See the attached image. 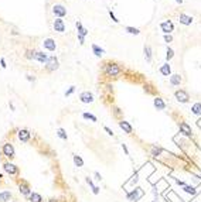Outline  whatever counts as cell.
Instances as JSON below:
<instances>
[{"label": "cell", "instance_id": "44dd1931", "mask_svg": "<svg viewBox=\"0 0 201 202\" xmlns=\"http://www.w3.org/2000/svg\"><path fill=\"white\" fill-rule=\"evenodd\" d=\"M143 54H145V59H146L147 62H152V48H150L149 45H145Z\"/></svg>", "mask_w": 201, "mask_h": 202}, {"label": "cell", "instance_id": "bcb514c9", "mask_svg": "<svg viewBox=\"0 0 201 202\" xmlns=\"http://www.w3.org/2000/svg\"><path fill=\"white\" fill-rule=\"evenodd\" d=\"M176 1H177L179 4H181V3H183V0H176Z\"/></svg>", "mask_w": 201, "mask_h": 202}, {"label": "cell", "instance_id": "f1b7e54d", "mask_svg": "<svg viewBox=\"0 0 201 202\" xmlns=\"http://www.w3.org/2000/svg\"><path fill=\"white\" fill-rule=\"evenodd\" d=\"M57 136L60 138H63V140H67V138H68V136H67V133H65L64 129H58V130H57Z\"/></svg>", "mask_w": 201, "mask_h": 202}, {"label": "cell", "instance_id": "603a6c76", "mask_svg": "<svg viewBox=\"0 0 201 202\" xmlns=\"http://www.w3.org/2000/svg\"><path fill=\"white\" fill-rule=\"evenodd\" d=\"M77 30H78V34H79V35H84V37L88 35V30L81 24V21H77Z\"/></svg>", "mask_w": 201, "mask_h": 202}, {"label": "cell", "instance_id": "d6986e66", "mask_svg": "<svg viewBox=\"0 0 201 202\" xmlns=\"http://www.w3.org/2000/svg\"><path fill=\"white\" fill-rule=\"evenodd\" d=\"M153 105H154V107H156L157 110H164V109H166V103H164V100H163L161 98H156L154 102H153Z\"/></svg>", "mask_w": 201, "mask_h": 202}, {"label": "cell", "instance_id": "ab89813d", "mask_svg": "<svg viewBox=\"0 0 201 202\" xmlns=\"http://www.w3.org/2000/svg\"><path fill=\"white\" fill-rule=\"evenodd\" d=\"M105 130H106V133H108V134H109V136H113V131H112V130H111V129L108 127V126H105Z\"/></svg>", "mask_w": 201, "mask_h": 202}, {"label": "cell", "instance_id": "e0dca14e", "mask_svg": "<svg viewBox=\"0 0 201 202\" xmlns=\"http://www.w3.org/2000/svg\"><path fill=\"white\" fill-rule=\"evenodd\" d=\"M179 127H180L181 133H184L186 136H191V133H193V131H191V127L186 123V122H181L180 125H179Z\"/></svg>", "mask_w": 201, "mask_h": 202}, {"label": "cell", "instance_id": "484cf974", "mask_svg": "<svg viewBox=\"0 0 201 202\" xmlns=\"http://www.w3.org/2000/svg\"><path fill=\"white\" fill-rule=\"evenodd\" d=\"M30 201L31 202H41V195L40 194H37V192H31V195H30Z\"/></svg>", "mask_w": 201, "mask_h": 202}, {"label": "cell", "instance_id": "30bf717a", "mask_svg": "<svg viewBox=\"0 0 201 202\" xmlns=\"http://www.w3.org/2000/svg\"><path fill=\"white\" fill-rule=\"evenodd\" d=\"M3 168H4V171H6L7 174H10V175H16V174L19 172V168H17L14 164H11V163H4Z\"/></svg>", "mask_w": 201, "mask_h": 202}, {"label": "cell", "instance_id": "7dc6e473", "mask_svg": "<svg viewBox=\"0 0 201 202\" xmlns=\"http://www.w3.org/2000/svg\"><path fill=\"white\" fill-rule=\"evenodd\" d=\"M48 202H58V201H57V199H50Z\"/></svg>", "mask_w": 201, "mask_h": 202}, {"label": "cell", "instance_id": "ffe728a7", "mask_svg": "<svg viewBox=\"0 0 201 202\" xmlns=\"http://www.w3.org/2000/svg\"><path fill=\"white\" fill-rule=\"evenodd\" d=\"M170 84H171L173 86H179L181 84V76L179 74L170 75Z\"/></svg>", "mask_w": 201, "mask_h": 202}, {"label": "cell", "instance_id": "f6af8a7d", "mask_svg": "<svg viewBox=\"0 0 201 202\" xmlns=\"http://www.w3.org/2000/svg\"><path fill=\"white\" fill-rule=\"evenodd\" d=\"M27 79H29V81H34V76H31V75H27Z\"/></svg>", "mask_w": 201, "mask_h": 202}, {"label": "cell", "instance_id": "60d3db41", "mask_svg": "<svg viewBox=\"0 0 201 202\" xmlns=\"http://www.w3.org/2000/svg\"><path fill=\"white\" fill-rule=\"evenodd\" d=\"M0 65H1V68H6V66H7V65H6V61H4V58L0 59Z\"/></svg>", "mask_w": 201, "mask_h": 202}, {"label": "cell", "instance_id": "e575fe53", "mask_svg": "<svg viewBox=\"0 0 201 202\" xmlns=\"http://www.w3.org/2000/svg\"><path fill=\"white\" fill-rule=\"evenodd\" d=\"M109 16H111V19H112V21H113V23H119V20L116 19V16L113 14V11H112V10H109Z\"/></svg>", "mask_w": 201, "mask_h": 202}, {"label": "cell", "instance_id": "ba28073f", "mask_svg": "<svg viewBox=\"0 0 201 202\" xmlns=\"http://www.w3.org/2000/svg\"><path fill=\"white\" fill-rule=\"evenodd\" d=\"M79 100H81L82 103H92V102H94V95H92L91 92L85 91V92H82V93L79 95Z\"/></svg>", "mask_w": 201, "mask_h": 202}, {"label": "cell", "instance_id": "52a82bcc", "mask_svg": "<svg viewBox=\"0 0 201 202\" xmlns=\"http://www.w3.org/2000/svg\"><path fill=\"white\" fill-rule=\"evenodd\" d=\"M54 26V30L57 33H64L65 31V23H64L63 19H55L53 23Z\"/></svg>", "mask_w": 201, "mask_h": 202}, {"label": "cell", "instance_id": "836d02e7", "mask_svg": "<svg viewBox=\"0 0 201 202\" xmlns=\"http://www.w3.org/2000/svg\"><path fill=\"white\" fill-rule=\"evenodd\" d=\"M33 57H34V53L30 51V50H27V51H26V58H27V59H33Z\"/></svg>", "mask_w": 201, "mask_h": 202}, {"label": "cell", "instance_id": "9c48e42d", "mask_svg": "<svg viewBox=\"0 0 201 202\" xmlns=\"http://www.w3.org/2000/svg\"><path fill=\"white\" fill-rule=\"evenodd\" d=\"M160 28H161V31L164 33V34H170V33L174 30V26H173V23L167 20V21H163L160 24Z\"/></svg>", "mask_w": 201, "mask_h": 202}, {"label": "cell", "instance_id": "8fae6325", "mask_svg": "<svg viewBox=\"0 0 201 202\" xmlns=\"http://www.w3.org/2000/svg\"><path fill=\"white\" fill-rule=\"evenodd\" d=\"M42 45H44V48L48 50V51H55V48H57V44H55V41H54L53 38L44 40V41H42Z\"/></svg>", "mask_w": 201, "mask_h": 202}, {"label": "cell", "instance_id": "cb8c5ba5", "mask_svg": "<svg viewBox=\"0 0 201 202\" xmlns=\"http://www.w3.org/2000/svg\"><path fill=\"white\" fill-rule=\"evenodd\" d=\"M92 51H94V54H95L96 57H102V55L105 54V51H104L101 47H98L96 44H92Z\"/></svg>", "mask_w": 201, "mask_h": 202}, {"label": "cell", "instance_id": "c3c4849f", "mask_svg": "<svg viewBox=\"0 0 201 202\" xmlns=\"http://www.w3.org/2000/svg\"><path fill=\"white\" fill-rule=\"evenodd\" d=\"M0 178H1V175H0Z\"/></svg>", "mask_w": 201, "mask_h": 202}, {"label": "cell", "instance_id": "d6a6232c", "mask_svg": "<svg viewBox=\"0 0 201 202\" xmlns=\"http://www.w3.org/2000/svg\"><path fill=\"white\" fill-rule=\"evenodd\" d=\"M160 153H161V149H159V147H156V146H154V147L152 149V154H153L154 157H157V156H159Z\"/></svg>", "mask_w": 201, "mask_h": 202}, {"label": "cell", "instance_id": "f35d334b", "mask_svg": "<svg viewBox=\"0 0 201 202\" xmlns=\"http://www.w3.org/2000/svg\"><path fill=\"white\" fill-rule=\"evenodd\" d=\"M78 41H79V44H84L85 43V37H84V35H79V34H78Z\"/></svg>", "mask_w": 201, "mask_h": 202}, {"label": "cell", "instance_id": "74e56055", "mask_svg": "<svg viewBox=\"0 0 201 202\" xmlns=\"http://www.w3.org/2000/svg\"><path fill=\"white\" fill-rule=\"evenodd\" d=\"M113 112H115V116L119 117L120 115H122V112H120V109L119 107H113Z\"/></svg>", "mask_w": 201, "mask_h": 202}, {"label": "cell", "instance_id": "ee69618b", "mask_svg": "<svg viewBox=\"0 0 201 202\" xmlns=\"http://www.w3.org/2000/svg\"><path fill=\"white\" fill-rule=\"evenodd\" d=\"M95 177H96V180H102V177H101V174H99V172H95Z\"/></svg>", "mask_w": 201, "mask_h": 202}, {"label": "cell", "instance_id": "8d00e7d4", "mask_svg": "<svg viewBox=\"0 0 201 202\" xmlns=\"http://www.w3.org/2000/svg\"><path fill=\"white\" fill-rule=\"evenodd\" d=\"M164 41H166V43H171V41H173V37H171L170 34H164Z\"/></svg>", "mask_w": 201, "mask_h": 202}, {"label": "cell", "instance_id": "f546056e", "mask_svg": "<svg viewBox=\"0 0 201 202\" xmlns=\"http://www.w3.org/2000/svg\"><path fill=\"white\" fill-rule=\"evenodd\" d=\"M173 57H174V51H173V48L167 47V51H166V59H167V61H170Z\"/></svg>", "mask_w": 201, "mask_h": 202}, {"label": "cell", "instance_id": "4dcf8cb0", "mask_svg": "<svg viewBox=\"0 0 201 202\" xmlns=\"http://www.w3.org/2000/svg\"><path fill=\"white\" fill-rule=\"evenodd\" d=\"M82 117H84V119H86V120H92V122H98V119H96V116H94V115H91V113H82Z\"/></svg>", "mask_w": 201, "mask_h": 202}, {"label": "cell", "instance_id": "7bdbcfd3", "mask_svg": "<svg viewBox=\"0 0 201 202\" xmlns=\"http://www.w3.org/2000/svg\"><path fill=\"white\" fill-rule=\"evenodd\" d=\"M92 192H94V194H99V188H98V187H94V188H92Z\"/></svg>", "mask_w": 201, "mask_h": 202}, {"label": "cell", "instance_id": "d590c367", "mask_svg": "<svg viewBox=\"0 0 201 202\" xmlns=\"http://www.w3.org/2000/svg\"><path fill=\"white\" fill-rule=\"evenodd\" d=\"M75 92V86H71V88H70V89H68V91H67V92H65V96H70V95H72V93H74Z\"/></svg>", "mask_w": 201, "mask_h": 202}, {"label": "cell", "instance_id": "2e32d148", "mask_svg": "<svg viewBox=\"0 0 201 202\" xmlns=\"http://www.w3.org/2000/svg\"><path fill=\"white\" fill-rule=\"evenodd\" d=\"M119 127L122 129V130H125V133H127V134H130V133L133 131L132 126L129 125V122H126V120H120V122H119Z\"/></svg>", "mask_w": 201, "mask_h": 202}, {"label": "cell", "instance_id": "83f0119b", "mask_svg": "<svg viewBox=\"0 0 201 202\" xmlns=\"http://www.w3.org/2000/svg\"><path fill=\"white\" fill-rule=\"evenodd\" d=\"M74 164L77 167H82L84 165V160L81 158L79 156H74Z\"/></svg>", "mask_w": 201, "mask_h": 202}, {"label": "cell", "instance_id": "b9f144b4", "mask_svg": "<svg viewBox=\"0 0 201 202\" xmlns=\"http://www.w3.org/2000/svg\"><path fill=\"white\" fill-rule=\"evenodd\" d=\"M122 149H123V151L126 153L127 156H129V150H127V147H126V144H122Z\"/></svg>", "mask_w": 201, "mask_h": 202}, {"label": "cell", "instance_id": "5b68a950", "mask_svg": "<svg viewBox=\"0 0 201 202\" xmlns=\"http://www.w3.org/2000/svg\"><path fill=\"white\" fill-rule=\"evenodd\" d=\"M53 13L57 16V19H63L64 16L67 14V10H65V7L63 4H55L53 7Z\"/></svg>", "mask_w": 201, "mask_h": 202}, {"label": "cell", "instance_id": "7c38bea8", "mask_svg": "<svg viewBox=\"0 0 201 202\" xmlns=\"http://www.w3.org/2000/svg\"><path fill=\"white\" fill-rule=\"evenodd\" d=\"M30 137H31V134H30V131H29V130H26V129H21V130H19V138H20V141H23V143H27V141L30 140Z\"/></svg>", "mask_w": 201, "mask_h": 202}, {"label": "cell", "instance_id": "ac0fdd59", "mask_svg": "<svg viewBox=\"0 0 201 202\" xmlns=\"http://www.w3.org/2000/svg\"><path fill=\"white\" fill-rule=\"evenodd\" d=\"M160 74L163 75V76H170V74H171V66L169 65V62H166V64H163L160 66Z\"/></svg>", "mask_w": 201, "mask_h": 202}, {"label": "cell", "instance_id": "3957f363", "mask_svg": "<svg viewBox=\"0 0 201 202\" xmlns=\"http://www.w3.org/2000/svg\"><path fill=\"white\" fill-rule=\"evenodd\" d=\"M176 99L180 102V103H187L188 102V99H190V95L186 92V91H183V89H179V91H176Z\"/></svg>", "mask_w": 201, "mask_h": 202}, {"label": "cell", "instance_id": "277c9868", "mask_svg": "<svg viewBox=\"0 0 201 202\" xmlns=\"http://www.w3.org/2000/svg\"><path fill=\"white\" fill-rule=\"evenodd\" d=\"M3 154H4L7 158H14L16 153H14V147H13V144H10V143L3 144Z\"/></svg>", "mask_w": 201, "mask_h": 202}, {"label": "cell", "instance_id": "7402d4cb", "mask_svg": "<svg viewBox=\"0 0 201 202\" xmlns=\"http://www.w3.org/2000/svg\"><path fill=\"white\" fill-rule=\"evenodd\" d=\"M11 198V192L10 191H3L0 192V202H9Z\"/></svg>", "mask_w": 201, "mask_h": 202}, {"label": "cell", "instance_id": "4316f807", "mask_svg": "<svg viewBox=\"0 0 201 202\" xmlns=\"http://www.w3.org/2000/svg\"><path fill=\"white\" fill-rule=\"evenodd\" d=\"M125 30H126L129 34H133V35H139V34H140V30H139V28H135V27H129V26H127Z\"/></svg>", "mask_w": 201, "mask_h": 202}, {"label": "cell", "instance_id": "7a4b0ae2", "mask_svg": "<svg viewBox=\"0 0 201 202\" xmlns=\"http://www.w3.org/2000/svg\"><path fill=\"white\" fill-rule=\"evenodd\" d=\"M58 59H57V57L55 55H51V57H48V59H47V62H45V68H47V71H50V72H53V71H57L58 69Z\"/></svg>", "mask_w": 201, "mask_h": 202}, {"label": "cell", "instance_id": "4fadbf2b", "mask_svg": "<svg viewBox=\"0 0 201 202\" xmlns=\"http://www.w3.org/2000/svg\"><path fill=\"white\" fill-rule=\"evenodd\" d=\"M142 196H143V191H142L140 188H136L133 192L127 194V198H129V199H132V201H138L139 198H142Z\"/></svg>", "mask_w": 201, "mask_h": 202}, {"label": "cell", "instance_id": "9a60e30c", "mask_svg": "<svg viewBox=\"0 0 201 202\" xmlns=\"http://www.w3.org/2000/svg\"><path fill=\"white\" fill-rule=\"evenodd\" d=\"M179 21H180L181 24H184V26H190L191 23H193V17L184 14V13H181L180 16H179Z\"/></svg>", "mask_w": 201, "mask_h": 202}, {"label": "cell", "instance_id": "5bb4252c", "mask_svg": "<svg viewBox=\"0 0 201 202\" xmlns=\"http://www.w3.org/2000/svg\"><path fill=\"white\" fill-rule=\"evenodd\" d=\"M19 188H20V192L23 195H26V196H30V195H31V191H30V188H29V185H27L26 181H21Z\"/></svg>", "mask_w": 201, "mask_h": 202}, {"label": "cell", "instance_id": "8992f818", "mask_svg": "<svg viewBox=\"0 0 201 202\" xmlns=\"http://www.w3.org/2000/svg\"><path fill=\"white\" fill-rule=\"evenodd\" d=\"M33 59H34V61H38L40 64H45L47 59H48V55L44 54L42 51H35V53H34V57H33Z\"/></svg>", "mask_w": 201, "mask_h": 202}, {"label": "cell", "instance_id": "6da1fadb", "mask_svg": "<svg viewBox=\"0 0 201 202\" xmlns=\"http://www.w3.org/2000/svg\"><path fill=\"white\" fill-rule=\"evenodd\" d=\"M122 72V69H120V66L115 62H109V64L105 65V74L108 76H118V75Z\"/></svg>", "mask_w": 201, "mask_h": 202}, {"label": "cell", "instance_id": "1f68e13d", "mask_svg": "<svg viewBox=\"0 0 201 202\" xmlns=\"http://www.w3.org/2000/svg\"><path fill=\"white\" fill-rule=\"evenodd\" d=\"M184 191L187 192V194H190V195H194L195 194V188H193L190 185H184Z\"/></svg>", "mask_w": 201, "mask_h": 202}, {"label": "cell", "instance_id": "d4e9b609", "mask_svg": "<svg viewBox=\"0 0 201 202\" xmlns=\"http://www.w3.org/2000/svg\"><path fill=\"white\" fill-rule=\"evenodd\" d=\"M191 112L194 113V115H201V103L200 102H195L193 107H191Z\"/></svg>", "mask_w": 201, "mask_h": 202}]
</instances>
